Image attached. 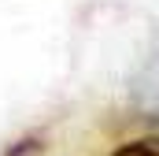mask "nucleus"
Listing matches in <instances>:
<instances>
[{
	"instance_id": "1",
	"label": "nucleus",
	"mask_w": 159,
	"mask_h": 156,
	"mask_svg": "<svg viewBox=\"0 0 159 156\" xmlns=\"http://www.w3.org/2000/svg\"><path fill=\"white\" fill-rule=\"evenodd\" d=\"M133 104L141 119H159V52L148 60L144 75L137 78V89H133Z\"/></svg>"
},
{
	"instance_id": "2",
	"label": "nucleus",
	"mask_w": 159,
	"mask_h": 156,
	"mask_svg": "<svg viewBox=\"0 0 159 156\" xmlns=\"http://www.w3.org/2000/svg\"><path fill=\"white\" fill-rule=\"evenodd\" d=\"M111 156H159V134L156 138H141V141H126Z\"/></svg>"
},
{
	"instance_id": "3",
	"label": "nucleus",
	"mask_w": 159,
	"mask_h": 156,
	"mask_svg": "<svg viewBox=\"0 0 159 156\" xmlns=\"http://www.w3.org/2000/svg\"><path fill=\"white\" fill-rule=\"evenodd\" d=\"M41 153V141H19V149H11L7 156H34Z\"/></svg>"
}]
</instances>
